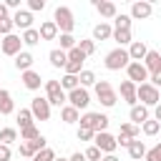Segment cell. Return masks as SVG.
<instances>
[{
  "instance_id": "obj_1",
  "label": "cell",
  "mask_w": 161,
  "mask_h": 161,
  "mask_svg": "<svg viewBox=\"0 0 161 161\" xmlns=\"http://www.w3.org/2000/svg\"><path fill=\"white\" fill-rule=\"evenodd\" d=\"M106 68L108 70H121V68H128L131 65V55L126 48H113L111 53H106Z\"/></svg>"
},
{
  "instance_id": "obj_2",
  "label": "cell",
  "mask_w": 161,
  "mask_h": 161,
  "mask_svg": "<svg viewBox=\"0 0 161 161\" xmlns=\"http://www.w3.org/2000/svg\"><path fill=\"white\" fill-rule=\"evenodd\" d=\"M136 96H138V101H141V106H146V108H156L158 103H161V91L156 88V86H151V83H141L138 88H136Z\"/></svg>"
},
{
  "instance_id": "obj_3",
  "label": "cell",
  "mask_w": 161,
  "mask_h": 161,
  "mask_svg": "<svg viewBox=\"0 0 161 161\" xmlns=\"http://www.w3.org/2000/svg\"><path fill=\"white\" fill-rule=\"evenodd\" d=\"M53 23L58 25V30L60 33H73V28H75V20H73V13H70V8H65V5H58L55 8V13H53Z\"/></svg>"
},
{
  "instance_id": "obj_4",
  "label": "cell",
  "mask_w": 161,
  "mask_h": 161,
  "mask_svg": "<svg viewBox=\"0 0 161 161\" xmlns=\"http://www.w3.org/2000/svg\"><path fill=\"white\" fill-rule=\"evenodd\" d=\"M96 98L101 101V106H106V108H113L116 106V101H118V93L113 91V86L108 83V80H96Z\"/></svg>"
},
{
  "instance_id": "obj_5",
  "label": "cell",
  "mask_w": 161,
  "mask_h": 161,
  "mask_svg": "<svg viewBox=\"0 0 161 161\" xmlns=\"http://www.w3.org/2000/svg\"><path fill=\"white\" fill-rule=\"evenodd\" d=\"M80 126L83 128H91V131H96V133H101V131H106L108 128V116L106 113H83L80 116Z\"/></svg>"
},
{
  "instance_id": "obj_6",
  "label": "cell",
  "mask_w": 161,
  "mask_h": 161,
  "mask_svg": "<svg viewBox=\"0 0 161 161\" xmlns=\"http://www.w3.org/2000/svg\"><path fill=\"white\" fill-rule=\"evenodd\" d=\"M45 98H48L50 106H63V103L68 101L60 80H45Z\"/></svg>"
},
{
  "instance_id": "obj_7",
  "label": "cell",
  "mask_w": 161,
  "mask_h": 161,
  "mask_svg": "<svg viewBox=\"0 0 161 161\" xmlns=\"http://www.w3.org/2000/svg\"><path fill=\"white\" fill-rule=\"evenodd\" d=\"M93 146H96V148H101V153H113V151L118 148V143H116V136H111L108 131H101V133H96V138H93Z\"/></svg>"
},
{
  "instance_id": "obj_8",
  "label": "cell",
  "mask_w": 161,
  "mask_h": 161,
  "mask_svg": "<svg viewBox=\"0 0 161 161\" xmlns=\"http://www.w3.org/2000/svg\"><path fill=\"white\" fill-rule=\"evenodd\" d=\"M20 48H23V38L15 35V33H10V35H5V38L0 40V50H3L5 55H18V53H23Z\"/></svg>"
},
{
  "instance_id": "obj_9",
  "label": "cell",
  "mask_w": 161,
  "mask_h": 161,
  "mask_svg": "<svg viewBox=\"0 0 161 161\" xmlns=\"http://www.w3.org/2000/svg\"><path fill=\"white\" fill-rule=\"evenodd\" d=\"M126 75H128V80H131V83H136V86L148 83V78H151L143 63H131V65L126 68Z\"/></svg>"
},
{
  "instance_id": "obj_10",
  "label": "cell",
  "mask_w": 161,
  "mask_h": 161,
  "mask_svg": "<svg viewBox=\"0 0 161 161\" xmlns=\"http://www.w3.org/2000/svg\"><path fill=\"white\" fill-rule=\"evenodd\" d=\"M30 113H33L38 121H48V118H50V103H48V98L35 96V98L30 101Z\"/></svg>"
},
{
  "instance_id": "obj_11",
  "label": "cell",
  "mask_w": 161,
  "mask_h": 161,
  "mask_svg": "<svg viewBox=\"0 0 161 161\" xmlns=\"http://www.w3.org/2000/svg\"><path fill=\"white\" fill-rule=\"evenodd\" d=\"M68 101H70V106H73V108L83 111V108H88V103H91V93H88L83 86H78L75 91H70V93H68Z\"/></svg>"
},
{
  "instance_id": "obj_12",
  "label": "cell",
  "mask_w": 161,
  "mask_h": 161,
  "mask_svg": "<svg viewBox=\"0 0 161 161\" xmlns=\"http://www.w3.org/2000/svg\"><path fill=\"white\" fill-rule=\"evenodd\" d=\"M136 88H138V86H136V83H131V80H123V83H121V98H123V101H126L131 108H133V106H138Z\"/></svg>"
},
{
  "instance_id": "obj_13",
  "label": "cell",
  "mask_w": 161,
  "mask_h": 161,
  "mask_svg": "<svg viewBox=\"0 0 161 161\" xmlns=\"http://www.w3.org/2000/svg\"><path fill=\"white\" fill-rule=\"evenodd\" d=\"M128 55H131V63H141V60L148 55L146 43H143V40H133V43L128 45Z\"/></svg>"
},
{
  "instance_id": "obj_14",
  "label": "cell",
  "mask_w": 161,
  "mask_h": 161,
  "mask_svg": "<svg viewBox=\"0 0 161 161\" xmlns=\"http://www.w3.org/2000/svg\"><path fill=\"white\" fill-rule=\"evenodd\" d=\"M143 65H146L148 75L161 73V53H158V50H148V55L143 58Z\"/></svg>"
},
{
  "instance_id": "obj_15",
  "label": "cell",
  "mask_w": 161,
  "mask_h": 161,
  "mask_svg": "<svg viewBox=\"0 0 161 161\" xmlns=\"http://www.w3.org/2000/svg\"><path fill=\"white\" fill-rule=\"evenodd\" d=\"M151 10H153V5H151V3L138 0V3H133V5H131V18H133V20H143V18H148V15H151Z\"/></svg>"
},
{
  "instance_id": "obj_16",
  "label": "cell",
  "mask_w": 161,
  "mask_h": 161,
  "mask_svg": "<svg viewBox=\"0 0 161 161\" xmlns=\"http://www.w3.org/2000/svg\"><path fill=\"white\" fill-rule=\"evenodd\" d=\"M13 23H15V28H23V33H25V30L33 28V13L30 10H18L13 15Z\"/></svg>"
},
{
  "instance_id": "obj_17",
  "label": "cell",
  "mask_w": 161,
  "mask_h": 161,
  "mask_svg": "<svg viewBox=\"0 0 161 161\" xmlns=\"http://www.w3.org/2000/svg\"><path fill=\"white\" fill-rule=\"evenodd\" d=\"M20 80H23V86L28 88V91H38L40 88V73H35V70H25V73H20Z\"/></svg>"
},
{
  "instance_id": "obj_18",
  "label": "cell",
  "mask_w": 161,
  "mask_h": 161,
  "mask_svg": "<svg viewBox=\"0 0 161 161\" xmlns=\"http://www.w3.org/2000/svg\"><path fill=\"white\" fill-rule=\"evenodd\" d=\"M128 118H131V123H136V126H143V123L148 121V108L138 103V106H133V108H131Z\"/></svg>"
},
{
  "instance_id": "obj_19",
  "label": "cell",
  "mask_w": 161,
  "mask_h": 161,
  "mask_svg": "<svg viewBox=\"0 0 161 161\" xmlns=\"http://www.w3.org/2000/svg\"><path fill=\"white\" fill-rule=\"evenodd\" d=\"M93 5H96V10H98L103 18H116V15H118L116 3H111V0H96Z\"/></svg>"
},
{
  "instance_id": "obj_20",
  "label": "cell",
  "mask_w": 161,
  "mask_h": 161,
  "mask_svg": "<svg viewBox=\"0 0 161 161\" xmlns=\"http://www.w3.org/2000/svg\"><path fill=\"white\" fill-rule=\"evenodd\" d=\"M55 38H58V25L53 20L40 23V40H55Z\"/></svg>"
},
{
  "instance_id": "obj_21",
  "label": "cell",
  "mask_w": 161,
  "mask_h": 161,
  "mask_svg": "<svg viewBox=\"0 0 161 161\" xmlns=\"http://www.w3.org/2000/svg\"><path fill=\"white\" fill-rule=\"evenodd\" d=\"M48 60H50L53 68H65V63H68V53L60 50V48H55V50L48 53Z\"/></svg>"
},
{
  "instance_id": "obj_22",
  "label": "cell",
  "mask_w": 161,
  "mask_h": 161,
  "mask_svg": "<svg viewBox=\"0 0 161 161\" xmlns=\"http://www.w3.org/2000/svg\"><path fill=\"white\" fill-rule=\"evenodd\" d=\"M30 65H33V53L23 50V53H18V55H15V68H18L20 73L30 70Z\"/></svg>"
},
{
  "instance_id": "obj_23",
  "label": "cell",
  "mask_w": 161,
  "mask_h": 161,
  "mask_svg": "<svg viewBox=\"0 0 161 161\" xmlns=\"http://www.w3.org/2000/svg\"><path fill=\"white\" fill-rule=\"evenodd\" d=\"M13 108H15V103H13L10 91L0 88V113H3V116H8V113H13Z\"/></svg>"
},
{
  "instance_id": "obj_24",
  "label": "cell",
  "mask_w": 161,
  "mask_h": 161,
  "mask_svg": "<svg viewBox=\"0 0 161 161\" xmlns=\"http://www.w3.org/2000/svg\"><path fill=\"white\" fill-rule=\"evenodd\" d=\"M108 38H113V28L108 23H98L93 28V40H108Z\"/></svg>"
},
{
  "instance_id": "obj_25",
  "label": "cell",
  "mask_w": 161,
  "mask_h": 161,
  "mask_svg": "<svg viewBox=\"0 0 161 161\" xmlns=\"http://www.w3.org/2000/svg\"><path fill=\"white\" fill-rule=\"evenodd\" d=\"M60 118H63L65 123H78V121H80V111H78V108H73V106L68 103V106H63V108H60Z\"/></svg>"
},
{
  "instance_id": "obj_26",
  "label": "cell",
  "mask_w": 161,
  "mask_h": 161,
  "mask_svg": "<svg viewBox=\"0 0 161 161\" xmlns=\"http://www.w3.org/2000/svg\"><path fill=\"white\" fill-rule=\"evenodd\" d=\"M128 156L133 158V161H141L143 156H146V143L143 141H131V146H128Z\"/></svg>"
},
{
  "instance_id": "obj_27",
  "label": "cell",
  "mask_w": 161,
  "mask_h": 161,
  "mask_svg": "<svg viewBox=\"0 0 161 161\" xmlns=\"http://www.w3.org/2000/svg\"><path fill=\"white\" fill-rule=\"evenodd\" d=\"M121 136H126V138H138V133H141V126H136V123H131V121H126V123H121V131H118Z\"/></svg>"
},
{
  "instance_id": "obj_28",
  "label": "cell",
  "mask_w": 161,
  "mask_h": 161,
  "mask_svg": "<svg viewBox=\"0 0 161 161\" xmlns=\"http://www.w3.org/2000/svg\"><path fill=\"white\" fill-rule=\"evenodd\" d=\"M33 113H30V108H20V113H18V126H20V131L23 128H30L33 126Z\"/></svg>"
},
{
  "instance_id": "obj_29",
  "label": "cell",
  "mask_w": 161,
  "mask_h": 161,
  "mask_svg": "<svg viewBox=\"0 0 161 161\" xmlns=\"http://www.w3.org/2000/svg\"><path fill=\"white\" fill-rule=\"evenodd\" d=\"M131 23H133V18L121 13V15H116V18H113V25H116L113 30H131Z\"/></svg>"
},
{
  "instance_id": "obj_30",
  "label": "cell",
  "mask_w": 161,
  "mask_h": 161,
  "mask_svg": "<svg viewBox=\"0 0 161 161\" xmlns=\"http://www.w3.org/2000/svg\"><path fill=\"white\" fill-rule=\"evenodd\" d=\"M20 38H23V45H38V43H40V30L30 28V30H25Z\"/></svg>"
},
{
  "instance_id": "obj_31",
  "label": "cell",
  "mask_w": 161,
  "mask_h": 161,
  "mask_svg": "<svg viewBox=\"0 0 161 161\" xmlns=\"http://www.w3.org/2000/svg\"><path fill=\"white\" fill-rule=\"evenodd\" d=\"M113 40L118 43V48H123V45H131L133 40H131V30H113Z\"/></svg>"
},
{
  "instance_id": "obj_32",
  "label": "cell",
  "mask_w": 161,
  "mask_h": 161,
  "mask_svg": "<svg viewBox=\"0 0 161 161\" xmlns=\"http://www.w3.org/2000/svg\"><path fill=\"white\" fill-rule=\"evenodd\" d=\"M60 86H63V91L70 93V91H75V88L80 86V80H78V75H68V73H65V75L60 78Z\"/></svg>"
},
{
  "instance_id": "obj_33",
  "label": "cell",
  "mask_w": 161,
  "mask_h": 161,
  "mask_svg": "<svg viewBox=\"0 0 161 161\" xmlns=\"http://www.w3.org/2000/svg\"><path fill=\"white\" fill-rule=\"evenodd\" d=\"M141 131H143L146 136H156V133L161 131V123H158L156 118H148V121H146V123L141 126Z\"/></svg>"
},
{
  "instance_id": "obj_34",
  "label": "cell",
  "mask_w": 161,
  "mask_h": 161,
  "mask_svg": "<svg viewBox=\"0 0 161 161\" xmlns=\"http://www.w3.org/2000/svg\"><path fill=\"white\" fill-rule=\"evenodd\" d=\"M13 141H18V131H15V128H3V131H0V143L10 146Z\"/></svg>"
},
{
  "instance_id": "obj_35",
  "label": "cell",
  "mask_w": 161,
  "mask_h": 161,
  "mask_svg": "<svg viewBox=\"0 0 161 161\" xmlns=\"http://www.w3.org/2000/svg\"><path fill=\"white\" fill-rule=\"evenodd\" d=\"M75 45H78V43H75V38H73V35L60 33V50H65V53H68V50H73Z\"/></svg>"
},
{
  "instance_id": "obj_36",
  "label": "cell",
  "mask_w": 161,
  "mask_h": 161,
  "mask_svg": "<svg viewBox=\"0 0 161 161\" xmlns=\"http://www.w3.org/2000/svg\"><path fill=\"white\" fill-rule=\"evenodd\" d=\"M78 80H80L83 88H86V86H96V73H93V70H80Z\"/></svg>"
},
{
  "instance_id": "obj_37",
  "label": "cell",
  "mask_w": 161,
  "mask_h": 161,
  "mask_svg": "<svg viewBox=\"0 0 161 161\" xmlns=\"http://www.w3.org/2000/svg\"><path fill=\"white\" fill-rule=\"evenodd\" d=\"M35 138H40V131H38L35 126H30V128H23V131H20V141H35Z\"/></svg>"
},
{
  "instance_id": "obj_38",
  "label": "cell",
  "mask_w": 161,
  "mask_h": 161,
  "mask_svg": "<svg viewBox=\"0 0 161 161\" xmlns=\"http://www.w3.org/2000/svg\"><path fill=\"white\" fill-rule=\"evenodd\" d=\"M30 161H55V151H53V148H43V151H38Z\"/></svg>"
},
{
  "instance_id": "obj_39",
  "label": "cell",
  "mask_w": 161,
  "mask_h": 161,
  "mask_svg": "<svg viewBox=\"0 0 161 161\" xmlns=\"http://www.w3.org/2000/svg\"><path fill=\"white\" fill-rule=\"evenodd\" d=\"M78 48H80V50H83V55L88 58V55H93V53H96V40H80V43H78Z\"/></svg>"
},
{
  "instance_id": "obj_40",
  "label": "cell",
  "mask_w": 161,
  "mask_h": 161,
  "mask_svg": "<svg viewBox=\"0 0 161 161\" xmlns=\"http://www.w3.org/2000/svg\"><path fill=\"white\" fill-rule=\"evenodd\" d=\"M78 141H91L93 143V138H96V131H91V128H83V126H78Z\"/></svg>"
},
{
  "instance_id": "obj_41",
  "label": "cell",
  "mask_w": 161,
  "mask_h": 161,
  "mask_svg": "<svg viewBox=\"0 0 161 161\" xmlns=\"http://www.w3.org/2000/svg\"><path fill=\"white\" fill-rule=\"evenodd\" d=\"M83 153H86V158H88V161H101V158H103L101 148H96V146H88V148H86Z\"/></svg>"
},
{
  "instance_id": "obj_42",
  "label": "cell",
  "mask_w": 161,
  "mask_h": 161,
  "mask_svg": "<svg viewBox=\"0 0 161 161\" xmlns=\"http://www.w3.org/2000/svg\"><path fill=\"white\" fill-rule=\"evenodd\" d=\"M13 28H15L13 18H5V20H0V35H3V38H5V35H10V33H13Z\"/></svg>"
},
{
  "instance_id": "obj_43",
  "label": "cell",
  "mask_w": 161,
  "mask_h": 161,
  "mask_svg": "<svg viewBox=\"0 0 161 161\" xmlns=\"http://www.w3.org/2000/svg\"><path fill=\"white\" fill-rule=\"evenodd\" d=\"M68 60H75V63H83V60H86V55H83V50H80V48L75 45L73 50H68Z\"/></svg>"
},
{
  "instance_id": "obj_44",
  "label": "cell",
  "mask_w": 161,
  "mask_h": 161,
  "mask_svg": "<svg viewBox=\"0 0 161 161\" xmlns=\"http://www.w3.org/2000/svg\"><path fill=\"white\" fill-rule=\"evenodd\" d=\"M45 8V0H28V10L30 13H38V10H43Z\"/></svg>"
},
{
  "instance_id": "obj_45",
  "label": "cell",
  "mask_w": 161,
  "mask_h": 161,
  "mask_svg": "<svg viewBox=\"0 0 161 161\" xmlns=\"http://www.w3.org/2000/svg\"><path fill=\"white\" fill-rule=\"evenodd\" d=\"M10 146H5V143H0V161H10Z\"/></svg>"
},
{
  "instance_id": "obj_46",
  "label": "cell",
  "mask_w": 161,
  "mask_h": 161,
  "mask_svg": "<svg viewBox=\"0 0 161 161\" xmlns=\"http://www.w3.org/2000/svg\"><path fill=\"white\" fill-rule=\"evenodd\" d=\"M143 161H161V156H158V151H156V148H151V151H146Z\"/></svg>"
},
{
  "instance_id": "obj_47",
  "label": "cell",
  "mask_w": 161,
  "mask_h": 161,
  "mask_svg": "<svg viewBox=\"0 0 161 161\" xmlns=\"http://www.w3.org/2000/svg\"><path fill=\"white\" fill-rule=\"evenodd\" d=\"M131 141H133V138H126V136H121V133L116 136V143H118V146H126V148H128V146H131Z\"/></svg>"
},
{
  "instance_id": "obj_48",
  "label": "cell",
  "mask_w": 161,
  "mask_h": 161,
  "mask_svg": "<svg viewBox=\"0 0 161 161\" xmlns=\"http://www.w3.org/2000/svg\"><path fill=\"white\" fill-rule=\"evenodd\" d=\"M5 5H8V10H10V8H13L15 13L20 10V0H5Z\"/></svg>"
},
{
  "instance_id": "obj_49",
  "label": "cell",
  "mask_w": 161,
  "mask_h": 161,
  "mask_svg": "<svg viewBox=\"0 0 161 161\" xmlns=\"http://www.w3.org/2000/svg\"><path fill=\"white\" fill-rule=\"evenodd\" d=\"M148 83L158 88V86H161V73H156V75H151V78H148Z\"/></svg>"
},
{
  "instance_id": "obj_50",
  "label": "cell",
  "mask_w": 161,
  "mask_h": 161,
  "mask_svg": "<svg viewBox=\"0 0 161 161\" xmlns=\"http://www.w3.org/2000/svg\"><path fill=\"white\" fill-rule=\"evenodd\" d=\"M68 161H88V158H86V153H80V151H75V153H73V156H70Z\"/></svg>"
},
{
  "instance_id": "obj_51",
  "label": "cell",
  "mask_w": 161,
  "mask_h": 161,
  "mask_svg": "<svg viewBox=\"0 0 161 161\" xmlns=\"http://www.w3.org/2000/svg\"><path fill=\"white\" fill-rule=\"evenodd\" d=\"M5 18H10V15H8V5L0 3V20H5Z\"/></svg>"
},
{
  "instance_id": "obj_52",
  "label": "cell",
  "mask_w": 161,
  "mask_h": 161,
  "mask_svg": "<svg viewBox=\"0 0 161 161\" xmlns=\"http://www.w3.org/2000/svg\"><path fill=\"white\" fill-rule=\"evenodd\" d=\"M153 118H156V121H158V123H161V103H158V106H156V108H153Z\"/></svg>"
},
{
  "instance_id": "obj_53",
  "label": "cell",
  "mask_w": 161,
  "mask_h": 161,
  "mask_svg": "<svg viewBox=\"0 0 161 161\" xmlns=\"http://www.w3.org/2000/svg\"><path fill=\"white\" fill-rule=\"evenodd\" d=\"M101 161H118V158H116V156H113V153H106V156H103V158H101Z\"/></svg>"
},
{
  "instance_id": "obj_54",
  "label": "cell",
  "mask_w": 161,
  "mask_h": 161,
  "mask_svg": "<svg viewBox=\"0 0 161 161\" xmlns=\"http://www.w3.org/2000/svg\"><path fill=\"white\" fill-rule=\"evenodd\" d=\"M156 151H158V156H161V143H158V146H156Z\"/></svg>"
},
{
  "instance_id": "obj_55",
  "label": "cell",
  "mask_w": 161,
  "mask_h": 161,
  "mask_svg": "<svg viewBox=\"0 0 161 161\" xmlns=\"http://www.w3.org/2000/svg\"><path fill=\"white\" fill-rule=\"evenodd\" d=\"M55 161H68V158H55Z\"/></svg>"
}]
</instances>
